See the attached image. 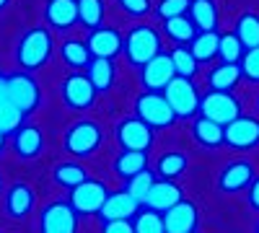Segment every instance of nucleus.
<instances>
[{"label": "nucleus", "mask_w": 259, "mask_h": 233, "mask_svg": "<svg viewBox=\"0 0 259 233\" xmlns=\"http://www.w3.org/2000/svg\"><path fill=\"white\" fill-rule=\"evenodd\" d=\"M52 50H55V41H52L50 29L31 26L29 31H24V36H21L18 44H16V62H18L21 70L34 73V70L45 68L50 62Z\"/></svg>", "instance_id": "obj_1"}, {"label": "nucleus", "mask_w": 259, "mask_h": 233, "mask_svg": "<svg viewBox=\"0 0 259 233\" xmlns=\"http://www.w3.org/2000/svg\"><path fill=\"white\" fill-rule=\"evenodd\" d=\"M158 52H161V36L153 26H148V24L133 26L130 34L124 36V55L130 60V65L143 68L145 62L153 60Z\"/></svg>", "instance_id": "obj_2"}, {"label": "nucleus", "mask_w": 259, "mask_h": 233, "mask_svg": "<svg viewBox=\"0 0 259 233\" xmlns=\"http://www.w3.org/2000/svg\"><path fill=\"white\" fill-rule=\"evenodd\" d=\"M101 127L91 119H80L75 124L68 127V132H65V151H68L70 156L75 158H85V156H91L99 151V145H101Z\"/></svg>", "instance_id": "obj_3"}, {"label": "nucleus", "mask_w": 259, "mask_h": 233, "mask_svg": "<svg viewBox=\"0 0 259 233\" xmlns=\"http://www.w3.org/2000/svg\"><path fill=\"white\" fill-rule=\"evenodd\" d=\"M135 112L138 117L148 124L153 127V130H161V127H171L177 122V112L171 109V104L163 94L158 91H145L140 94V99L135 101Z\"/></svg>", "instance_id": "obj_4"}, {"label": "nucleus", "mask_w": 259, "mask_h": 233, "mask_svg": "<svg viewBox=\"0 0 259 233\" xmlns=\"http://www.w3.org/2000/svg\"><path fill=\"white\" fill-rule=\"evenodd\" d=\"M6 96L16 104V107L29 114L39 107V101H41V91H39V83L31 73L26 70H21V73H13L6 78Z\"/></svg>", "instance_id": "obj_5"}, {"label": "nucleus", "mask_w": 259, "mask_h": 233, "mask_svg": "<svg viewBox=\"0 0 259 233\" xmlns=\"http://www.w3.org/2000/svg\"><path fill=\"white\" fill-rule=\"evenodd\" d=\"M96 88L91 78L85 73H70L68 78L62 80L60 86V96L65 101V107L73 109V112H83V109H91L94 101H96Z\"/></svg>", "instance_id": "obj_6"}, {"label": "nucleus", "mask_w": 259, "mask_h": 233, "mask_svg": "<svg viewBox=\"0 0 259 233\" xmlns=\"http://www.w3.org/2000/svg\"><path fill=\"white\" fill-rule=\"evenodd\" d=\"M163 96L168 99L177 117H194L200 112V94L192 86V78L174 75L168 80V86L163 88Z\"/></svg>", "instance_id": "obj_7"}, {"label": "nucleus", "mask_w": 259, "mask_h": 233, "mask_svg": "<svg viewBox=\"0 0 259 233\" xmlns=\"http://www.w3.org/2000/svg\"><path fill=\"white\" fill-rule=\"evenodd\" d=\"M200 114L226 127L236 117H241V104L231 91H210L200 99Z\"/></svg>", "instance_id": "obj_8"}, {"label": "nucleus", "mask_w": 259, "mask_h": 233, "mask_svg": "<svg viewBox=\"0 0 259 233\" xmlns=\"http://www.w3.org/2000/svg\"><path fill=\"white\" fill-rule=\"evenodd\" d=\"M39 233H78V213L70 202H50L39 213Z\"/></svg>", "instance_id": "obj_9"}, {"label": "nucleus", "mask_w": 259, "mask_h": 233, "mask_svg": "<svg viewBox=\"0 0 259 233\" xmlns=\"http://www.w3.org/2000/svg\"><path fill=\"white\" fill-rule=\"evenodd\" d=\"M106 197H109V189L104 187V181L85 179L83 184L70 189V200L68 202L75 207L78 215H91V213H99Z\"/></svg>", "instance_id": "obj_10"}, {"label": "nucleus", "mask_w": 259, "mask_h": 233, "mask_svg": "<svg viewBox=\"0 0 259 233\" xmlns=\"http://www.w3.org/2000/svg\"><path fill=\"white\" fill-rule=\"evenodd\" d=\"M117 140L122 151H148L153 145V127H148L140 117H127L117 124Z\"/></svg>", "instance_id": "obj_11"}, {"label": "nucleus", "mask_w": 259, "mask_h": 233, "mask_svg": "<svg viewBox=\"0 0 259 233\" xmlns=\"http://www.w3.org/2000/svg\"><path fill=\"white\" fill-rule=\"evenodd\" d=\"M226 145L233 151H251L259 145V119L254 117H236L223 127Z\"/></svg>", "instance_id": "obj_12"}, {"label": "nucleus", "mask_w": 259, "mask_h": 233, "mask_svg": "<svg viewBox=\"0 0 259 233\" xmlns=\"http://www.w3.org/2000/svg\"><path fill=\"white\" fill-rule=\"evenodd\" d=\"M174 75H177L174 62H171V55H166V52H158L153 60H148L140 70V80H143L145 91H163Z\"/></svg>", "instance_id": "obj_13"}, {"label": "nucleus", "mask_w": 259, "mask_h": 233, "mask_svg": "<svg viewBox=\"0 0 259 233\" xmlns=\"http://www.w3.org/2000/svg\"><path fill=\"white\" fill-rule=\"evenodd\" d=\"M85 44H89L91 57H106V60H112V57H117L124 50V39L119 36L117 29L96 26V29H91L89 39H85Z\"/></svg>", "instance_id": "obj_14"}, {"label": "nucleus", "mask_w": 259, "mask_h": 233, "mask_svg": "<svg viewBox=\"0 0 259 233\" xmlns=\"http://www.w3.org/2000/svg\"><path fill=\"white\" fill-rule=\"evenodd\" d=\"M140 210V200H135L133 195L122 189V192H114L104 200L101 210H99V218L106 223V220H130L135 218Z\"/></svg>", "instance_id": "obj_15"}, {"label": "nucleus", "mask_w": 259, "mask_h": 233, "mask_svg": "<svg viewBox=\"0 0 259 233\" xmlns=\"http://www.w3.org/2000/svg\"><path fill=\"white\" fill-rule=\"evenodd\" d=\"M251 179H254V166L249 161H231L218 176V189L226 195H236L249 189Z\"/></svg>", "instance_id": "obj_16"}, {"label": "nucleus", "mask_w": 259, "mask_h": 233, "mask_svg": "<svg viewBox=\"0 0 259 233\" xmlns=\"http://www.w3.org/2000/svg\"><path fill=\"white\" fill-rule=\"evenodd\" d=\"M45 151V135L36 124H21L13 132V153L24 161L39 158Z\"/></svg>", "instance_id": "obj_17"}, {"label": "nucleus", "mask_w": 259, "mask_h": 233, "mask_svg": "<svg viewBox=\"0 0 259 233\" xmlns=\"http://www.w3.org/2000/svg\"><path fill=\"white\" fill-rule=\"evenodd\" d=\"M197 220H200L197 207L187 200H179L174 207H168L166 215H163L166 233H189V230L197 228Z\"/></svg>", "instance_id": "obj_18"}, {"label": "nucleus", "mask_w": 259, "mask_h": 233, "mask_svg": "<svg viewBox=\"0 0 259 233\" xmlns=\"http://www.w3.org/2000/svg\"><path fill=\"white\" fill-rule=\"evenodd\" d=\"M34 202H36L34 189L26 181H16V184L8 187V192H6V215H11L13 220L26 218L34 210Z\"/></svg>", "instance_id": "obj_19"}, {"label": "nucleus", "mask_w": 259, "mask_h": 233, "mask_svg": "<svg viewBox=\"0 0 259 233\" xmlns=\"http://www.w3.org/2000/svg\"><path fill=\"white\" fill-rule=\"evenodd\" d=\"M45 21L52 29H70L78 24V0H47Z\"/></svg>", "instance_id": "obj_20"}, {"label": "nucleus", "mask_w": 259, "mask_h": 233, "mask_svg": "<svg viewBox=\"0 0 259 233\" xmlns=\"http://www.w3.org/2000/svg\"><path fill=\"white\" fill-rule=\"evenodd\" d=\"M179 200H182V189H179L174 181L161 179V181H153V187H150V192H148V197H145L143 202H145V207H150V210L166 213V210L174 207Z\"/></svg>", "instance_id": "obj_21"}, {"label": "nucleus", "mask_w": 259, "mask_h": 233, "mask_svg": "<svg viewBox=\"0 0 259 233\" xmlns=\"http://www.w3.org/2000/svg\"><path fill=\"white\" fill-rule=\"evenodd\" d=\"M189 18L200 31H215V26H218L215 0H189Z\"/></svg>", "instance_id": "obj_22"}, {"label": "nucleus", "mask_w": 259, "mask_h": 233, "mask_svg": "<svg viewBox=\"0 0 259 233\" xmlns=\"http://www.w3.org/2000/svg\"><path fill=\"white\" fill-rule=\"evenodd\" d=\"M192 137L197 140L200 145H205V148H218V145L226 143L223 124L212 122V119H207V117L194 119V124H192Z\"/></svg>", "instance_id": "obj_23"}, {"label": "nucleus", "mask_w": 259, "mask_h": 233, "mask_svg": "<svg viewBox=\"0 0 259 233\" xmlns=\"http://www.w3.org/2000/svg\"><path fill=\"white\" fill-rule=\"evenodd\" d=\"M85 70H89L85 75L91 78L94 88L99 94L112 88V83H114V65H112V60H106V57H91V62H89V68H85Z\"/></svg>", "instance_id": "obj_24"}, {"label": "nucleus", "mask_w": 259, "mask_h": 233, "mask_svg": "<svg viewBox=\"0 0 259 233\" xmlns=\"http://www.w3.org/2000/svg\"><path fill=\"white\" fill-rule=\"evenodd\" d=\"M60 57H62L65 65L73 68V70L89 68V62H91L89 44H85V41H80V39H68V41H62V47H60Z\"/></svg>", "instance_id": "obj_25"}, {"label": "nucleus", "mask_w": 259, "mask_h": 233, "mask_svg": "<svg viewBox=\"0 0 259 233\" xmlns=\"http://www.w3.org/2000/svg\"><path fill=\"white\" fill-rule=\"evenodd\" d=\"M239 78H241V68L236 62H223V65L210 70L207 83H210V91H231L239 83Z\"/></svg>", "instance_id": "obj_26"}, {"label": "nucleus", "mask_w": 259, "mask_h": 233, "mask_svg": "<svg viewBox=\"0 0 259 233\" xmlns=\"http://www.w3.org/2000/svg\"><path fill=\"white\" fill-rule=\"evenodd\" d=\"M52 179L55 184L65 187V189H73L78 184H83L85 179H89V174H85V168L75 161H62L55 166V171H52Z\"/></svg>", "instance_id": "obj_27"}, {"label": "nucleus", "mask_w": 259, "mask_h": 233, "mask_svg": "<svg viewBox=\"0 0 259 233\" xmlns=\"http://www.w3.org/2000/svg\"><path fill=\"white\" fill-rule=\"evenodd\" d=\"M143 168H148V156L143 151H122L114 161V171L122 179L135 176L138 171H143Z\"/></svg>", "instance_id": "obj_28"}, {"label": "nucleus", "mask_w": 259, "mask_h": 233, "mask_svg": "<svg viewBox=\"0 0 259 233\" xmlns=\"http://www.w3.org/2000/svg\"><path fill=\"white\" fill-rule=\"evenodd\" d=\"M163 31L171 41L177 44H184V41H192L194 34H197V26L192 24V18L187 16H177V18H166L163 21Z\"/></svg>", "instance_id": "obj_29"}, {"label": "nucleus", "mask_w": 259, "mask_h": 233, "mask_svg": "<svg viewBox=\"0 0 259 233\" xmlns=\"http://www.w3.org/2000/svg\"><path fill=\"white\" fill-rule=\"evenodd\" d=\"M218 34L215 31H200V34H194L192 39V55L197 57V62H210L212 57H218Z\"/></svg>", "instance_id": "obj_30"}, {"label": "nucleus", "mask_w": 259, "mask_h": 233, "mask_svg": "<svg viewBox=\"0 0 259 233\" xmlns=\"http://www.w3.org/2000/svg\"><path fill=\"white\" fill-rule=\"evenodd\" d=\"M187 166H189V161H187V156L184 153H177V151H168V153H163L161 158H158V176L161 179H168V181H174V179H179L184 171H187Z\"/></svg>", "instance_id": "obj_31"}, {"label": "nucleus", "mask_w": 259, "mask_h": 233, "mask_svg": "<svg viewBox=\"0 0 259 233\" xmlns=\"http://www.w3.org/2000/svg\"><path fill=\"white\" fill-rule=\"evenodd\" d=\"M21 122H24V112L6 94H0V132H6V135L16 132L21 127Z\"/></svg>", "instance_id": "obj_32"}, {"label": "nucleus", "mask_w": 259, "mask_h": 233, "mask_svg": "<svg viewBox=\"0 0 259 233\" xmlns=\"http://www.w3.org/2000/svg\"><path fill=\"white\" fill-rule=\"evenodd\" d=\"M236 36H239V41L251 50V47H259V18L254 13H244L239 21H236Z\"/></svg>", "instance_id": "obj_33"}, {"label": "nucleus", "mask_w": 259, "mask_h": 233, "mask_svg": "<svg viewBox=\"0 0 259 233\" xmlns=\"http://www.w3.org/2000/svg\"><path fill=\"white\" fill-rule=\"evenodd\" d=\"M78 21L89 29L101 26L104 21V0H78Z\"/></svg>", "instance_id": "obj_34"}, {"label": "nucleus", "mask_w": 259, "mask_h": 233, "mask_svg": "<svg viewBox=\"0 0 259 233\" xmlns=\"http://www.w3.org/2000/svg\"><path fill=\"white\" fill-rule=\"evenodd\" d=\"M135 233H166L163 215H158V210H138L135 215Z\"/></svg>", "instance_id": "obj_35"}, {"label": "nucleus", "mask_w": 259, "mask_h": 233, "mask_svg": "<svg viewBox=\"0 0 259 233\" xmlns=\"http://www.w3.org/2000/svg\"><path fill=\"white\" fill-rule=\"evenodd\" d=\"M171 62H174V70H177V75H182V78H192L194 73H197V57L192 55V50H187V47H177L174 52H171Z\"/></svg>", "instance_id": "obj_36"}, {"label": "nucleus", "mask_w": 259, "mask_h": 233, "mask_svg": "<svg viewBox=\"0 0 259 233\" xmlns=\"http://www.w3.org/2000/svg\"><path fill=\"white\" fill-rule=\"evenodd\" d=\"M153 181H156V176H153V171H148V168H143V171H138L135 176H130L127 179V192L133 195L135 200H145L148 197V192H150V187H153Z\"/></svg>", "instance_id": "obj_37"}, {"label": "nucleus", "mask_w": 259, "mask_h": 233, "mask_svg": "<svg viewBox=\"0 0 259 233\" xmlns=\"http://www.w3.org/2000/svg\"><path fill=\"white\" fill-rule=\"evenodd\" d=\"M241 55H244V44L239 41L236 34H223L218 39V57L223 62H239Z\"/></svg>", "instance_id": "obj_38"}, {"label": "nucleus", "mask_w": 259, "mask_h": 233, "mask_svg": "<svg viewBox=\"0 0 259 233\" xmlns=\"http://www.w3.org/2000/svg\"><path fill=\"white\" fill-rule=\"evenodd\" d=\"M156 13H158L163 21H166V18L184 16V13H189V0H158Z\"/></svg>", "instance_id": "obj_39"}, {"label": "nucleus", "mask_w": 259, "mask_h": 233, "mask_svg": "<svg viewBox=\"0 0 259 233\" xmlns=\"http://www.w3.org/2000/svg\"><path fill=\"white\" fill-rule=\"evenodd\" d=\"M241 75L259 83V47H251L241 55Z\"/></svg>", "instance_id": "obj_40"}, {"label": "nucleus", "mask_w": 259, "mask_h": 233, "mask_svg": "<svg viewBox=\"0 0 259 233\" xmlns=\"http://www.w3.org/2000/svg\"><path fill=\"white\" fill-rule=\"evenodd\" d=\"M117 3L127 16H138V18L150 11V0H117Z\"/></svg>", "instance_id": "obj_41"}, {"label": "nucleus", "mask_w": 259, "mask_h": 233, "mask_svg": "<svg viewBox=\"0 0 259 233\" xmlns=\"http://www.w3.org/2000/svg\"><path fill=\"white\" fill-rule=\"evenodd\" d=\"M101 233H135V225L130 220H106Z\"/></svg>", "instance_id": "obj_42"}, {"label": "nucleus", "mask_w": 259, "mask_h": 233, "mask_svg": "<svg viewBox=\"0 0 259 233\" xmlns=\"http://www.w3.org/2000/svg\"><path fill=\"white\" fill-rule=\"evenodd\" d=\"M246 200H249V205H251V207L256 210V213H259V176H254V179H251Z\"/></svg>", "instance_id": "obj_43"}, {"label": "nucleus", "mask_w": 259, "mask_h": 233, "mask_svg": "<svg viewBox=\"0 0 259 233\" xmlns=\"http://www.w3.org/2000/svg\"><path fill=\"white\" fill-rule=\"evenodd\" d=\"M6 151V132H0V153Z\"/></svg>", "instance_id": "obj_44"}, {"label": "nucleus", "mask_w": 259, "mask_h": 233, "mask_svg": "<svg viewBox=\"0 0 259 233\" xmlns=\"http://www.w3.org/2000/svg\"><path fill=\"white\" fill-rule=\"evenodd\" d=\"M0 197H3V174H0Z\"/></svg>", "instance_id": "obj_45"}, {"label": "nucleus", "mask_w": 259, "mask_h": 233, "mask_svg": "<svg viewBox=\"0 0 259 233\" xmlns=\"http://www.w3.org/2000/svg\"><path fill=\"white\" fill-rule=\"evenodd\" d=\"M6 6H8V0H0V11H3Z\"/></svg>", "instance_id": "obj_46"}, {"label": "nucleus", "mask_w": 259, "mask_h": 233, "mask_svg": "<svg viewBox=\"0 0 259 233\" xmlns=\"http://www.w3.org/2000/svg\"><path fill=\"white\" fill-rule=\"evenodd\" d=\"M189 233H197V228H194V230H189Z\"/></svg>", "instance_id": "obj_47"}, {"label": "nucleus", "mask_w": 259, "mask_h": 233, "mask_svg": "<svg viewBox=\"0 0 259 233\" xmlns=\"http://www.w3.org/2000/svg\"><path fill=\"white\" fill-rule=\"evenodd\" d=\"M256 107H259V99H256Z\"/></svg>", "instance_id": "obj_48"}, {"label": "nucleus", "mask_w": 259, "mask_h": 233, "mask_svg": "<svg viewBox=\"0 0 259 233\" xmlns=\"http://www.w3.org/2000/svg\"><path fill=\"white\" fill-rule=\"evenodd\" d=\"M256 233H259V228H256Z\"/></svg>", "instance_id": "obj_49"}]
</instances>
